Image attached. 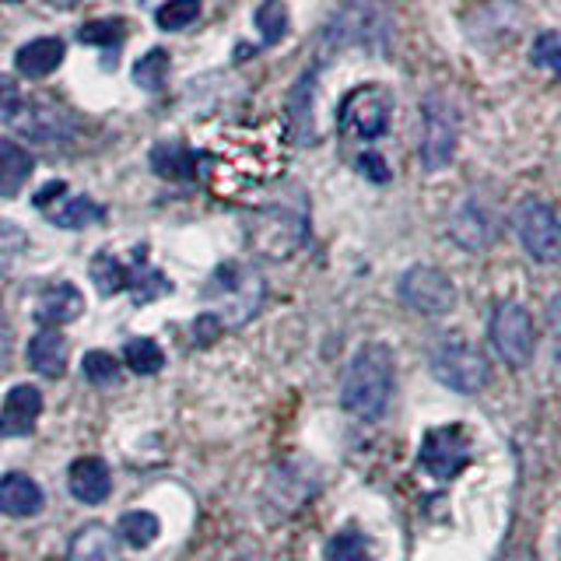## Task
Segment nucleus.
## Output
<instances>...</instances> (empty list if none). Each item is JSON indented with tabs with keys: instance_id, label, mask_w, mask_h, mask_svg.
Here are the masks:
<instances>
[{
	"instance_id": "20e7f679",
	"label": "nucleus",
	"mask_w": 561,
	"mask_h": 561,
	"mask_svg": "<svg viewBox=\"0 0 561 561\" xmlns=\"http://www.w3.org/2000/svg\"><path fill=\"white\" fill-rule=\"evenodd\" d=\"M393 39V14L386 0H344L323 28V49H373L382 53Z\"/></svg>"
},
{
	"instance_id": "6ab92c4d",
	"label": "nucleus",
	"mask_w": 561,
	"mask_h": 561,
	"mask_svg": "<svg viewBox=\"0 0 561 561\" xmlns=\"http://www.w3.org/2000/svg\"><path fill=\"white\" fill-rule=\"evenodd\" d=\"M84 312V298L75 285H53L39 295L35 302V320L43 327H64V323H75L78 316Z\"/></svg>"
},
{
	"instance_id": "473e14b6",
	"label": "nucleus",
	"mask_w": 561,
	"mask_h": 561,
	"mask_svg": "<svg viewBox=\"0 0 561 561\" xmlns=\"http://www.w3.org/2000/svg\"><path fill=\"white\" fill-rule=\"evenodd\" d=\"M81 373L88 382L95 386H116L119 382V362L110 355V351H88L81 362Z\"/></svg>"
},
{
	"instance_id": "4c0bfd02",
	"label": "nucleus",
	"mask_w": 561,
	"mask_h": 561,
	"mask_svg": "<svg viewBox=\"0 0 561 561\" xmlns=\"http://www.w3.org/2000/svg\"><path fill=\"white\" fill-rule=\"evenodd\" d=\"M221 337V320L215 312H204V316H197V323H193V341H197L201 347H207V344H215Z\"/></svg>"
},
{
	"instance_id": "c9c22d12",
	"label": "nucleus",
	"mask_w": 561,
	"mask_h": 561,
	"mask_svg": "<svg viewBox=\"0 0 561 561\" xmlns=\"http://www.w3.org/2000/svg\"><path fill=\"white\" fill-rule=\"evenodd\" d=\"M22 105H25V99H22V88H18V81L11 75H0V116L11 123Z\"/></svg>"
},
{
	"instance_id": "ddd939ff",
	"label": "nucleus",
	"mask_w": 561,
	"mask_h": 561,
	"mask_svg": "<svg viewBox=\"0 0 561 561\" xmlns=\"http://www.w3.org/2000/svg\"><path fill=\"white\" fill-rule=\"evenodd\" d=\"M11 123L25 137L39 140V145H64V140H70V134H75V127H70V116L60 113L57 105H49V102H28V105H22Z\"/></svg>"
},
{
	"instance_id": "6e6552de",
	"label": "nucleus",
	"mask_w": 561,
	"mask_h": 561,
	"mask_svg": "<svg viewBox=\"0 0 561 561\" xmlns=\"http://www.w3.org/2000/svg\"><path fill=\"white\" fill-rule=\"evenodd\" d=\"M390 116H393V99L386 88L379 84H365L355 88L344 102H341V130L355 134L362 140H376L390 130Z\"/></svg>"
},
{
	"instance_id": "cd10ccee",
	"label": "nucleus",
	"mask_w": 561,
	"mask_h": 561,
	"mask_svg": "<svg viewBox=\"0 0 561 561\" xmlns=\"http://www.w3.org/2000/svg\"><path fill=\"white\" fill-rule=\"evenodd\" d=\"M92 280H95V288L102 291V295H119V291H127V267L116 260V256H110V253H99L95 260H92Z\"/></svg>"
},
{
	"instance_id": "412c9836",
	"label": "nucleus",
	"mask_w": 561,
	"mask_h": 561,
	"mask_svg": "<svg viewBox=\"0 0 561 561\" xmlns=\"http://www.w3.org/2000/svg\"><path fill=\"white\" fill-rule=\"evenodd\" d=\"M64 53H67L64 39H57V35H46V39H32V43H25L22 49H18L14 64H18V70H22L25 78H46L64 64Z\"/></svg>"
},
{
	"instance_id": "f257e3e1",
	"label": "nucleus",
	"mask_w": 561,
	"mask_h": 561,
	"mask_svg": "<svg viewBox=\"0 0 561 561\" xmlns=\"http://www.w3.org/2000/svg\"><path fill=\"white\" fill-rule=\"evenodd\" d=\"M253 253L263 260H288L306 245L309 239V210L302 190L277 193L263 207H256L245 221Z\"/></svg>"
},
{
	"instance_id": "c85d7f7f",
	"label": "nucleus",
	"mask_w": 561,
	"mask_h": 561,
	"mask_svg": "<svg viewBox=\"0 0 561 561\" xmlns=\"http://www.w3.org/2000/svg\"><path fill=\"white\" fill-rule=\"evenodd\" d=\"M327 561H376V558H373V543L358 530H341L327 543Z\"/></svg>"
},
{
	"instance_id": "39448f33",
	"label": "nucleus",
	"mask_w": 561,
	"mask_h": 561,
	"mask_svg": "<svg viewBox=\"0 0 561 561\" xmlns=\"http://www.w3.org/2000/svg\"><path fill=\"white\" fill-rule=\"evenodd\" d=\"M456 145H460V113L443 92H428L421 102V165L438 172L453 162Z\"/></svg>"
},
{
	"instance_id": "72a5a7b5",
	"label": "nucleus",
	"mask_w": 561,
	"mask_h": 561,
	"mask_svg": "<svg viewBox=\"0 0 561 561\" xmlns=\"http://www.w3.org/2000/svg\"><path fill=\"white\" fill-rule=\"evenodd\" d=\"M123 35H127V22H119V18H105V22H88L78 32V39L88 46H119Z\"/></svg>"
},
{
	"instance_id": "7ed1b4c3",
	"label": "nucleus",
	"mask_w": 561,
	"mask_h": 561,
	"mask_svg": "<svg viewBox=\"0 0 561 561\" xmlns=\"http://www.w3.org/2000/svg\"><path fill=\"white\" fill-rule=\"evenodd\" d=\"M204 302L215 306L221 327H245L267 302V280L242 260H225L204 285Z\"/></svg>"
},
{
	"instance_id": "9d476101",
	"label": "nucleus",
	"mask_w": 561,
	"mask_h": 561,
	"mask_svg": "<svg viewBox=\"0 0 561 561\" xmlns=\"http://www.w3.org/2000/svg\"><path fill=\"white\" fill-rule=\"evenodd\" d=\"M470 463V438L460 425H443L432 428L425 438H421L417 449V467L432 473L438 481L456 478L463 467Z\"/></svg>"
},
{
	"instance_id": "dca6fc26",
	"label": "nucleus",
	"mask_w": 561,
	"mask_h": 561,
	"mask_svg": "<svg viewBox=\"0 0 561 561\" xmlns=\"http://www.w3.org/2000/svg\"><path fill=\"white\" fill-rule=\"evenodd\" d=\"M67 488H70V495H75L78 502L102 505L105 499H110V491H113L110 467H105L102 460H95V456L75 460V463H70V470H67Z\"/></svg>"
},
{
	"instance_id": "393cba45",
	"label": "nucleus",
	"mask_w": 561,
	"mask_h": 561,
	"mask_svg": "<svg viewBox=\"0 0 561 561\" xmlns=\"http://www.w3.org/2000/svg\"><path fill=\"white\" fill-rule=\"evenodd\" d=\"M127 291L137 298V302H151V298L172 291V280L162 271L137 263V267H127Z\"/></svg>"
},
{
	"instance_id": "a878e982",
	"label": "nucleus",
	"mask_w": 561,
	"mask_h": 561,
	"mask_svg": "<svg viewBox=\"0 0 561 561\" xmlns=\"http://www.w3.org/2000/svg\"><path fill=\"white\" fill-rule=\"evenodd\" d=\"M123 358H127L130 373H137V376H154V373H162V365H165L162 347H158L151 337L127 341V347H123Z\"/></svg>"
},
{
	"instance_id": "423d86ee",
	"label": "nucleus",
	"mask_w": 561,
	"mask_h": 561,
	"mask_svg": "<svg viewBox=\"0 0 561 561\" xmlns=\"http://www.w3.org/2000/svg\"><path fill=\"white\" fill-rule=\"evenodd\" d=\"M432 376L449 386L453 393H481L488 386L491 365L473 344L449 337L432 347Z\"/></svg>"
},
{
	"instance_id": "4be33fe9",
	"label": "nucleus",
	"mask_w": 561,
	"mask_h": 561,
	"mask_svg": "<svg viewBox=\"0 0 561 561\" xmlns=\"http://www.w3.org/2000/svg\"><path fill=\"white\" fill-rule=\"evenodd\" d=\"M70 561H119L116 534L102 523H88L70 540Z\"/></svg>"
},
{
	"instance_id": "a19ab883",
	"label": "nucleus",
	"mask_w": 561,
	"mask_h": 561,
	"mask_svg": "<svg viewBox=\"0 0 561 561\" xmlns=\"http://www.w3.org/2000/svg\"><path fill=\"white\" fill-rule=\"evenodd\" d=\"M11 365V333H8V327L0 323V373Z\"/></svg>"
},
{
	"instance_id": "2f4dec72",
	"label": "nucleus",
	"mask_w": 561,
	"mask_h": 561,
	"mask_svg": "<svg viewBox=\"0 0 561 561\" xmlns=\"http://www.w3.org/2000/svg\"><path fill=\"white\" fill-rule=\"evenodd\" d=\"M197 18H201V0H169V4H158L154 25L165 32H180L197 22Z\"/></svg>"
},
{
	"instance_id": "a211bd4d",
	"label": "nucleus",
	"mask_w": 561,
	"mask_h": 561,
	"mask_svg": "<svg viewBox=\"0 0 561 561\" xmlns=\"http://www.w3.org/2000/svg\"><path fill=\"white\" fill-rule=\"evenodd\" d=\"M67 355H70V347H67V337L60 330H39L35 337L28 341V365H32V373H39L46 379H60L67 373Z\"/></svg>"
},
{
	"instance_id": "f704fd0d",
	"label": "nucleus",
	"mask_w": 561,
	"mask_h": 561,
	"mask_svg": "<svg viewBox=\"0 0 561 561\" xmlns=\"http://www.w3.org/2000/svg\"><path fill=\"white\" fill-rule=\"evenodd\" d=\"M530 60L543 70H551V75H561V35L554 32H540L534 39V49H530Z\"/></svg>"
},
{
	"instance_id": "4468645a",
	"label": "nucleus",
	"mask_w": 561,
	"mask_h": 561,
	"mask_svg": "<svg viewBox=\"0 0 561 561\" xmlns=\"http://www.w3.org/2000/svg\"><path fill=\"white\" fill-rule=\"evenodd\" d=\"M449 236L467 253H484L495 242V218H491V210L481 201H463L449 218Z\"/></svg>"
},
{
	"instance_id": "aec40b11",
	"label": "nucleus",
	"mask_w": 561,
	"mask_h": 561,
	"mask_svg": "<svg viewBox=\"0 0 561 561\" xmlns=\"http://www.w3.org/2000/svg\"><path fill=\"white\" fill-rule=\"evenodd\" d=\"M197 165H201V154L180 145V140H162V145L151 148V169L169 183L193 180V175H197Z\"/></svg>"
},
{
	"instance_id": "f8f14e48",
	"label": "nucleus",
	"mask_w": 561,
	"mask_h": 561,
	"mask_svg": "<svg viewBox=\"0 0 561 561\" xmlns=\"http://www.w3.org/2000/svg\"><path fill=\"white\" fill-rule=\"evenodd\" d=\"M35 207H39L57 228H70V232L105 221L102 204H95L92 197H75V193L67 190V183H60V180L35 193Z\"/></svg>"
},
{
	"instance_id": "1a4fd4ad",
	"label": "nucleus",
	"mask_w": 561,
	"mask_h": 561,
	"mask_svg": "<svg viewBox=\"0 0 561 561\" xmlns=\"http://www.w3.org/2000/svg\"><path fill=\"white\" fill-rule=\"evenodd\" d=\"M491 344L502 355L505 365L523 368L534 358L537 347V333H534V320L519 302H502L491 316Z\"/></svg>"
},
{
	"instance_id": "37998d69",
	"label": "nucleus",
	"mask_w": 561,
	"mask_h": 561,
	"mask_svg": "<svg viewBox=\"0 0 561 561\" xmlns=\"http://www.w3.org/2000/svg\"><path fill=\"white\" fill-rule=\"evenodd\" d=\"M558 561H561V554H558Z\"/></svg>"
},
{
	"instance_id": "79ce46f5",
	"label": "nucleus",
	"mask_w": 561,
	"mask_h": 561,
	"mask_svg": "<svg viewBox=\"0 0 561 561\" xmlns=\"http://www.w3.org/2000/svg\"><path fill=\"white\" fill-rule=\"evenodd\" d=\"M0 4H14V0H0Z\"/></svg>"
},
{
	"instance_id": "7c9ffc66",
	"label": "nucleus",
	"mask_w": 561,
	"mask_h": 561,
	"mask_svg": "<svg viewBox=\"0 0 561 561\" xmlns=\"http://www.w3.org/2000/svg\"><path fill=\"white\" fill-rule=\"evenodd\" d=\"M256 28L263 35V43H280L288 32V8L285 0H263V4L256 8Z\"/></svg>"
},
{
	"instance_id": "ea45409f",
	"label": "nucleus",
	"mask_w": 561,
	"mask_h": 561,
	"mask_svg": "<svg viewBox=\"0 0 561 561\" xmlns=\"http://www.w3.org/2000/svg\"><path fill=\"white\" fill-rule=\"evenodd\" d=\"M358 169H362V172H365L373 183H386V180H390V169H386L382 154H376V151H365V154H358Z\"/></svg>"
},
{
	"instance_id": "f3484780",
	"label": "nucleus",
	"mask_w": 561,
	"mask_h": 561,
	"mask_svg": "<svg viewBox=\"0 0 561 561\" xmlns=\"http://www.w3.org/2000/svg\"><path fill=\"white\" fill-rule=\"evenodd\" d=\"M43 505H46L43 488L35 484L28 473H4V478H0V513L4 516L25 519V516L43 513Z\"/></svg>"
},
{
	"instance_id": "b1692460",
	"label": "nucleus",
	"mask_w": 561,
	"mask_h": 561,
	"mask_svg": "<svg viewBox=\"0 0 561 561\" xmlns=\"http://www.w3.org/2000/svg\"><path fill=\"white\" fill-rule=\"evenodd\" d=\"M316 75L320 70H306L302 78L295 81L291 88V102H288V110H291V123H295V134H298V145H309V140L316 137L312 134V88H316Z\"/></svg>"
},
{
	"instance_id": "58836bf2",
	"label": "nucleus",
	"mask_w": 561,
	"mask_h": 561,
	"mask_svg": "<svg viewBox=\"0 0 561 561\" xmlns=\"http://www.w3.org/2000/svg\"><path fill=\"white\" fill-rule=\"evenodd\" d=\"M25 245V232L18 225H11V221H0V260H8V256H14L18 250Z\"/></svg>"
},
{
	"instance_id": "c756f323",
	"label": "nucleus",
	"mask_w": 561,
	"mask_h": 561,
	"mask_svg": "<svg viewBox=\"0 0 561 561\" xmlns=\"http://www.w3.org/2000/svg\"><path fill=\"white\" fill-rule=\"evenodd\" d=\"M169 78V53L165 49H148L145 57L134 64V81L145 88V92H158Z\"/></svg>"
},
{
	"instance_id": "2eb2a0df",
	"label": "nucleus",
	"mask_w": 561,
	"mask_h": 561,
	"mask_svg": "<svg viewBox=\"0 0 561 561\" xmlns=\"http://www.w3.org/2000/svg\"><path fill=\"white\" fill-rule=\"evenodd\" d=\"M43 414V393L39 386H14L4 397V408H0V438H18L28 435L35 428V421Z\"/></svg>"
},
{
	"instance_id": "bb28decb",
	"label": "nucleus",
	"mask_w": 561,
	"mask_h": 561,
	"mask_svg": "<svg viewBox=\"0 0 561 561\" xmlns=\"http://www.w3.org/2000/svg\"><path fill=\"white\" fill-rule=\"evenodd\" d=\"M119 537L130 543V548H148L158 537V516L145 513V508H134V513L119 516Z\"/></svg>"
},
{
	"instance_id": "9b49d317",
	"label": "nucleus",
	"mask_w": 561,
	"mask_h": 561,
	"mask_svg": "<svg viewBox=\"0 0 561 561\" xmlns=\"http://www.w3.org/2000/svg\"><path fill=\"white\" fill-rule=\"evenodd\" d=\"M397 288L400 302L421 316H446L456 306V285L438 267H411Z\"/></svg>"
},
{
	"instance_id": "5701e85b",
	"label": "nucleus",
	"mask_w": 561,
	"mask_h": 561,
	"mask_svg": "<svg viewBox=\"0 0 561 561\" xmlns=\"http://www.w3.org/2000/svg\"><path fill=\"white\" fill-rule=\"evenodd\" d=\"M35 158L18 145V140L0 137V197H14L28 183Z\"/></svg>"
},
{
	"instance_id": "e433bc0d",
	"label": "nucleus",
	"mask_w": 561,
	"mask_h": 561,
	"mask_svg": "<svg viewBox=\"0 0 561 561\" xmlns=\"http://www.w3.org/2000/svg\"><path fill=\"white\" fill-rule=\"evenodd\" d=\"M548 337H551V355L561 368V291L548 302Z\"/></svg>"
},
{
	"instance_id": "f03ea898",
	"label": "nucleus",
	"mask_w": 561,
	"mask_h": 561,
	"mask_svg": "<svg viewBox=\"0 0 561 561\" xmlns=\"http://www.w3.org/2000/svg\"><path fill=\"white\" fill-rule=\"evenodd\" d=\"M393 382H397L393 351L386 344H362L344 373L341 408L351 417L379 421L386 414V408H390Z\"/></svg>"
},
{
	"instance_id": "0eeeda50",
	"label": "nucleus",
	"mask_w": 561,
	"mask_h": 561,
	"mask_svg": "<svg viewBox=\"0 0 561 561\" xmlns=\"http://www.w3.org/2000/svg\"><path fill=\"white\" fill-rule=\"evenodd\" d=\"M513 232L526 256L537 263H561V218L543 201L526 197L513 207Z\"/></svg>"
}]
</instances>
